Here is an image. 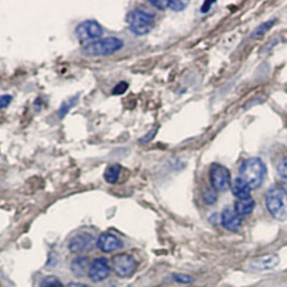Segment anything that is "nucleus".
<instances>
[{
	"label": "nucleus",
	"instance_id": "obj_1",
	"mask_svg": "<svg viewBox=\"0 0 287 287\" xmlns=\"http://www.w3.org/2000/svg\"><path fill=\"white\" fill-rule=\"evenodd\" d=\"M267 174V168L263 160L251 157L244 160L239 169V178L246 182L251 189H257L263 185Z\"/></svg>",
	"mask_w": 287,
	"mask_h": 287
},
{
	"label": "nucleus",
	"instance_id": "obj_2",
	"mask_svg": "<svg viewBox=\"0 0 287 287\" xmlns=\"http://www.w3.org/2000/svg\"><path fill=\"white\" fill-rule=\"evenodd\" d=\"M124 42L115 37H108L99 39L84 44L81 52L84 56L97 57V56H109L122 50Z\"/></svg>",
	"mask_w": 287,
	"mask_h": 287
},
{
	"label": "nucleus",
	"instance_id": "obj_3",
	"mask_svg": "<svg viewBox=\"0 0 287 287\" xmlns=\"http://www.w3.org/2000/svg\"><path fill=\"white\" fill-rule=\"evenodd\" d=\"M266 207L277 221L287 219V193L281 187L270 188L266 196Z\"/></svg>",
	"mask_w": 287,
	"mask_h": 287
},
{
	"label": "nucleus",
	"instance_id": "obj_4",
	"mask_svg": "<svg viewBox=\"0 0 287 287\" xmlns=\"http://www.w3.org/2000/svg\"><path fill=\"white\" fill-rule=\"evenodd\" d=\"M129 29L137 36H145L154 27L155 15L148 11L136 9L132 10L127 18Z\"/></svg>",
	"mask_w": 287,
	"mask_h": 287
},
{
	"label": "nucleus",
	"instance_id": "obj_5",
	"mask_svg": "<svg viewBox=\"0 0 287 287\" xmlns=\"http://www.w3.org/2000/svg\"><path fill=\"white\" fill-rule=\"evenodd\" d=\"M210 182L216 192H226L231 187V175L228 169L221 164H212L210 167Z\"/></svg>",
	"mask_w": 287,
	"mask_h": 287
},
{
	"label": "nucleus",
	"instance_id": "obj_6",
	"mask_svg": "<svg viewBox=\"0 0 287 287\" xmlns=\"http://www.w3.org/2000/svg\"><path fill=\"white\" fill-rule=\"evenodd\" d=\"M75 35L80 42L84 43L87 41H96L104 35V29L101 25L96 21H84L75 28Z\"/></svg>",
	"mask_w": 287,
	"mask_h": 287
},
{
	"label": "nucleus",
	"instance_id": "obj_7",
	"mask_svg": "<svg viewBox=\"0 0 287 287\" xmlns=\"http://www.w3.org/2000/svg\"><path fill=\"white\" fill-rule=\"evenodd\" d=\"M137 268V261L129 254H117L112 258V269L120 277L131 276Z\"/></svg>",
	"mask_w": 287,
	"mask_h": 287
},
{
	"label": "nucleus",
	"instance_id": "obj_8",
	"mask_svg": "<svg viewBox=\"0 0 287 287\" xmlns=\"http://www.w3.org/2000/svg\"><path fill=\"white\" fill-rule=\"evenodd\" d=\"M110 269L109 261L105 257H98L91 261L88 269V277L92 282H101L109 276Z\"/></svg>",
	"mask_w": 287,
	"mask_h": 287
},
{
	"label": "nucleus",
	"instance_id": "obj_9",
	"mask_svg": "<svg viewBox=\"0 0 287 287\" xmlns=\"http://www.w3.org/2000/svg\"><path fill=\"white\" fill-rule=\"evenodd\" d=\"M278 265H280V257L277 255H267L252 259L248 265V268L254 272H265L273 270Z\"/></svg>",
	"mask_w": 287,
	"mask_h": 287
},
{
	"label": "nucleus",
	"instance_id": "obj_10",
	"mask_svg": "<svg viewBox=\"0 0 287 287\" xmlns=\"http://www.w3.org/2000/svg\"><path fill=\"white\" fill-rule=\"evenodd\" d=\"M95 244V239L89 233H81L75 235L69 243V250L72 253H84L92 249Z\"/></svg>",
	"mask_w": 287,
	"mask_h": 287
},
{
	"label": "nucleus",
	"instance_id": "obj_11",
	"mask_svg": "<svg viewBox=\"0 0 287 287\" xmlns=\"http://www.w3.org/2000/svg\"><path fill=\"white\" fill-rule=\"evenodd\" d=\"M221 223L227 230L235 232L238 231L242 225V217L235 212L234 209L226 208L221 215Z\"/></svg>",
	"mask_w": 287,
	"mask_h": 287
},
{
	"label": "nucleus",
	"instance_id": "obj_12",
	"mask_svg": "<svg viewBox=\"0 0 287 287\" xmlns=\"http://www.w3.org/2000/svg\"><path fill=\"white\" fill-rule=\"evenodd\" d=\"M97 247L105 253H111L123 248V242L112 233H103L97 240Z\"/></svg>",
	"mask_w": 287,
	"mask_h": 287
},
{
	"label": "nucleus",
	"instance_id": "obj_13",
	"mask_svg": "<svg viewBox=\"0 0 287 287\" xmlns=\"http://www.w3.org/2000/svg\"><path fill=\"white\" fill-rule=\"evenodd\" d=\"M231 190H232L233 196L235 198H238V200H246V199L252 198L251 187L240 178L234 180L233 184L231 185Z\"/></svg>",
	"mask_w": 287,
	"mask_h": 287
},
{
	"label": "nucleus",
	"instance_id": "obj_14",
	"mask_svg": "<svg viewBox=\"0 0 287 287\" xmlns=\"http://www.w3.org/2000/svg\"><path fill=\"white\" fill-rule=\"evenodd\" d=\"M255 208V201L252 198L246 200H237L234 204V211L241 217L250 215Z\"/></svg>",
	"mask_w": 287,
	"mask_h": 287
},
{
	"label": "nucleus",
	"instance_id": "obj_15",
	"mask_svg": "<svg viewBox=\"0 0 287 287\" xmlns=\"http://www.w3.org/2000/svg\"><path fill=\"white\" fill-rule=\"evenodd\" d=\"M122 167L119 164H113L107 167L104 173V178L107 183L109 184H114L119 181L120 174H121Z\"/></svg>",
	"mask_w": 287,
	"mask_h": 287
},
{
	"label": "nucleus",
	"instance_id": "obj_16",
	"mask_svg": "<svg viewBox=\"0 0 287 287\" xmlns=\"http://www.w3.org/2000/svg\"><path fill=\"white\" fill-rule=\"evenodd\" d=\"M88 266V260L85 257H78L75 258L72 264H71V270L72 272L78 275V276H83L86 273V269Z\"/></svg>",
	"mask_w": 287,
	"mask_h": 287
},
{
	"label": "nucleus",
	"instance_id": "obj_17",
	"mask_svg": "<svg viewBox=\"0 0 287 287\" xmlns=\"http://www.w3.org/2000/svg\"><path fill=\"white\" fill-rule=\"evenodd\" d=\"M79 97H80L79 95H75V96H73V97H71L69 99H67L66 101H64V103L61 106V108H60V110H58V117H60L61 120L64 119V117L67 115V113H68L70 110L75 105H77L78 100H79Z\"/></svg>",
	"mask_w": 287,
	"mask_h": 287
},
{
	"label": "nucleus",
	"instance_id": "obj_18",
	"mask_svg": "<svg viewBox=\"0 0 287 287\" xmlns=\"http://www.w3.org/2000/svg\"><path fill=\"white\" fill-rule=\"evenodd\" d=\"M202 199L206 205H214L217 200V194L213 187H206L202 190Z\"/></svg>",
	"mask_w": 287,
	"mask_h": 287
},
{
	"label": "nucleus",
	"instance_id": "obj_19",
	"mask_svg": "<svg viewBox=\"0 0 287 287\" xmlns=\"http://www.w3.org/2000/svg\"><path fill=\"white\" fill-rule=\"evenodd\" d=\"M274 20H271V21H268V22H266V23H264V24H261L260 26H258L255 30H254V32L252 33V38H260V37H263L265 33L272 27V25L274 24Z\"/></svg>",
	"mask_w": 287,
	"mask_h": 287
},
{
	"label": "nucleus",
	"instance_id": "obj_20",
	"mask_svg": "<svg viewBox=\"0 0 287 287\" xmlns=\"http://www.w3.org/2000/svg\"><path fill=\"white\" fill-rule=\"evenodd\" d=\"M41 287H64V284L56 276H46L41 282Z\"/></svg>",
	"mask_w": 287,
	"mask_h": 287
},
{
	"label": "nucleus",
	"instance_id": "obj_21",
	"mask_svg": "<svg viewBox=\"0 0 287 287\" xmlns=\"http://www.w3.org/2000/svg\"><path fill=\"white\" fill-rule=\"evenodd\" d=\"M277 174L283 179H287V155L283 156L280 160H278L276 166Z\"/></svg>",
	"mask_w": 287,
	"mask_h": 287
},
{
	"label": "nucleus",
	"instance_id": "obj_22",
	"mask_svg": "<svg viewBox=\"0 0 287 287\" xmlns=\"http://www.w3.org/2000/svg\"><path fill=\"white\" fill-rule=\"evenodd\" d=\"M188 3L187 2H180V0H171V2H169V9L175 11V12H180L183 11L185 8L187 7Z\"/></svg>",
	"mask_w": 287,
	"mask_h": 287
},
{
	"label": "nucleus",
	"instance_id": "obj_23",
	"mask_svg": "<svg viewBox=\"0 0 287 287\" xmlns=\"http://www.w3.org/2000/svg\"><path fill=\"white\" fill-rule=\"evenodd\" d=\"M127 89H128V83L127 82H120V83H117L116 85L114 86V88L112 89V94L115 95V96L123 95Z\"/></svg>",
	"mask_w": 287,
	"mask_h": 287
},
{
	"label": "nucleus",
	"instance_id": "obj_24",
	"mask_svg": "<svg viewBox=\"0 0 287 287\" xmlns=\"http://www.w3.org/2000/svg\"><path fill=\"white\" fill-rule=\"evenodd\" d=\"M173 280L178 283H182V284H188L192 283L194 281V278L189 275L186 274H178V273H174L173 275Z\"/></svg>",
	"mask_w": 287,
	"mask_h": 287
},
{
	"label": "nucleus",
	"instance_id": "obj_25",
	"mask_svg": "<svg viewBox=\"0 0 287 287\" xmlns=\"http://www.w3.org/2000/svg\"><path fill=\"white\" fill-rule=\"evenodd\" d=\"M150 4L158 10H166L169 9V2L167 0H158V2H150Z\"/></svg>",
	"mask_w": 287,
	"mask_h": 287
},
{
	"label": "nucleus",
	"instance_id": "obj_26",
	"mask_svg": "<svg viewBox=\"0 0 287 287\" xmlns=\"http://www.w3.org/2000/svg\"><path fill=\"white\" fill-rule=\"evenodd\" d=\"M157 131H158V127H155V128H153L152 129L151 131H149L146 136H143L141 139H140V143H146V142H149V141H151L152 139H153L155 136H156V133H157Z\"/></svg>",
	"mask_w": 287,
	"mask_h": 287
},
{
	"label": "nucleus",
	"instance_id": "obj_27",
	"mask_svg": "<svg viewBox=\"0 0 287 287\" xmlns=\"http://www.w3.org/2000/svg\"><path fill=\"white\" fill-rule=\"evenodd\" d=\"M11 100H12V97L10 95H3L2 99H0V107H2V109L7 108L10 105Z\"/></svg>",
	"mask_w": 287,
	"mask_h": 287
},
{
	"label": "nucleus",
	"instance_id": "obj_28",
	"mask_svg": "<svg viewBox=\"0 0 287 287\" xmlns=\"http://www.w3.org/2000/svg\"><path fill=\"white\" fill-rule=\"evenodd\" d=\"M214 3H205L204 4V6L201 7V12L202 13H205V12H207V11H209L210 10V7L212 6Z\"/></svg>",
	"mask_w": 287,
	"mask_h": 287
},
{
	"label": "nucleus",
	"instance_id": "obj_29",
	"mask_svg": "<svg viewBox=\"0 0 287 287\" xmlns=\"http://www.w3.org/2000/svg\"><path fill=\"white\" fill-rule=\"evenodd\" d=\"M79 287H91V286H88V285H80Z\"/></svg>",
	"mask_w": 287,
	"mask_h": 287
}]
</instances>
